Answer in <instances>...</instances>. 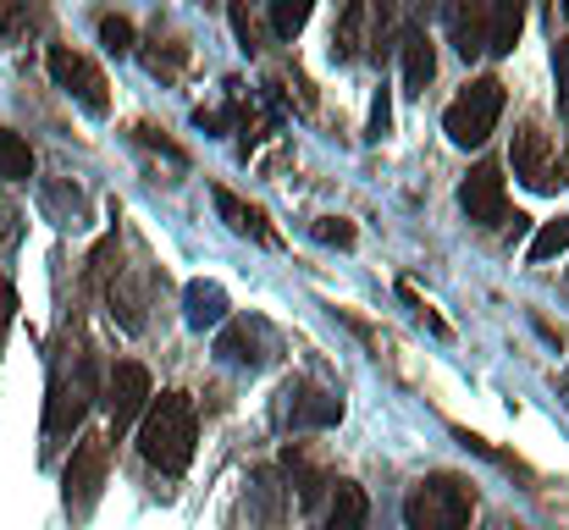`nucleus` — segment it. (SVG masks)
I'll return each instance as SVG.
<instances>
[{
	"label": "nucleus",
	"mask_w": 569,
	"mask_h": 530,
	"mask_svg": "<svg viewBox=\"0 0 569 530\" xmlns=\"http://www.w3.org/2000/svg\"><path fill=\"white\" fill-rule=\"evenodd\" d=\"M193 442H199V414H193L189 392L150 398V409L139 414V453H144V464L161 470V476H183L193 464Z\"/></svg>",
	"instance_id": "obj_1"
},
{
	"label": "nucleus",
	"mask_w": 569,
	"mask_h": 530,
	"mask_svg": "<svg viewBox=\"0 0 569 530\" xmlns=\"http://www.w3.org/2000/svg\"><path fill=\"white\" fill-rule=\"evenodd\" d=\"M470 520H476V487L453 470L420 476L403 498V526L409 530H470Z\"/></svg>",
	"instance_id": "obj_2"
},
{
	"label": "nucleus",
	"mask_w": 569,
	"mask_h": 530,
	"mask_svg": "<svg viewBox=\"0 0 569 530\" xmlns=\"http://www.w3.org/2000/svg\"><path fill=\"white\" fill-rule=\"evenodd\" d=\"M100 398V359L94 353H78V364H61L50 370V403H44V437L61 442L83 426L89 403Z\"/></svg>",
	"instance_id": "obj_3"
},
{
	"label": "nucleus",
	"mask_w": 569,
	"mask_h": 530,
	"mask_svg": "<svg viewBox=\"0 0 569 530\" xmlns=\"http://www.w3.org/2000/svg\"><path fill=\"white\" fill-rule=\"evenodd\" d=\"M106 476H111V437L83 431V437L72 442L67 470H61V503H67V520H72V526H83V520L100 509Z\"/></svg>",
	"instance_id": "obj_4"
},
{
	"label": "nucleus",
	"mask_w": 569,
	"mask_h": 530,
	"mask_svg": "<svg viewBox=\"0 0 569 530\" xmlns=\"http://www.w3.org/2000/svg\"><path fill=\"white\" fill-rule=\"evenodd\" d=\"M498 122H503V83H498V78H470V83L453 94V106L442 111V133H448L459 150H481V144L498 133Z\"/></svg>",
	"instance_id": "obj_5"
},
{
	"label": "nucleus",
	"mask_w": 569,
	"mask_h": 530,
	"mask_svg": "<svg viewBox=\"0 0 569 530\" xmlns=\"http://www.w3.org/2000/svg\"><path fill=\"white\" fill-rule=\"evenodd\" d=\"M509 167H515V177H520L526 188H537V193L569 188V161H565V150H559V139L542 128V117H526V122L515 128Z\"/></svg>",
	"instance_id": "obj_6"
},
{
	"label": "nucleus",
	"mask_w": 569,
	"mask_h": 530,
	"mask_svg": "<svg viewBox=\"0 0 569 530\" xmlns=\"http://www.w3.org/2000/svg\"><path fill=\"white\" fill-rule=\"evenodd\" d=\"M44 67H50V83H56L78 111H89V117H111V78H106L89 56H78V50H67V44H50Z\"/></svg>",
	"instance_id": "obj_7"
},
{
	"label": "nucleus",
	"mask_w": 569,
	"mask_h": 530,
	"mask_svg": "<svg viewBox=\"0 0 569 530\" xmlns=\"http://www.w3.org/2000/svg\"><path fill=\"white\" fill-rule=\"evenodd\" d=\"M338 420H343V398H338L332 387L305 381V376H293V381L282 387V398H277V426H282V431H327V426H338Z\"/></svg>",
	"instance_id": "obj_8"
},
{
	"label": "nucleus",
	"mask_w": 569,
	"mask_h": 530,
	"mask_svg": "<svg viewBox=\"0 0 569 530\" xmlns=\"http://www.w3.org/2000/svg\"><path fill=\"white\" fill-rule=\"evenodd\" d=\"M100 398H106V409H111V437H122V431L150 409L156 381H150V370H144L139 359H122V364H111V376H106Z\"/></svg>",
	"instance_id": "obj_9"
},
{
	"label": "nucleus",
	"mask_w": 569,
	"mask_h": 530,
	"mask_svg": "<svg viewBox=\"0 0 569 530\" xmlns=\"http://www.w3.org/2000/svg\"><path fill=\"white\" fill-rule=\"evenodd\" d=\"M459 210H465L476 227H503V221H509V188H503L498 161L470 167V177L459 182Z\"/></svg>",
	"instance_id": "obj_10"
},
{
	"label": "nucleus",
	"mask_w": 569,
	"mask_h": 530,
	"mask_svg": "<svg viewBox=\"0 0 569 530\" xmlns=\"http://www.w3.org/2000/svg\"><path fill=\"white\" fill-rule=\"evenodd\" d=\"M271 353H277V338H271V327H266L260 316L221 321V332H216V359L243 364V370H260V364H271Z\"/></svg>",
	"instance_id": "obj_11"
},
{
	"label": "nucleus",
	"mask_w": 569,
	"mask_h": 530,
	"mask_svg": "<svg viewBox=\"0 0 569 530\" xmlns=\"http://www.w3.org/2000/svg\"><path fill=\"white\" fill-rule=\"evenodd\" d=\"M210 204H216V216L238 232V238H254V243H266V249H277V227L266 221V210L260 204H249V199H238L232 188H210Z\"/></svg>",
	"instance_id": "obj_12"
},
{
	"label": "nucleus",
	"mask_w": 569,
	"mask_h": 530,
	"mask_svg": "<svg viewBox=\"0 0 569 530\" xmlns=\"http://www.w3.org/2000/svg\"><path fill=\"white\" fill-rule=\"evenodd\" d=\"M398 56H403V89H409V94H426V89H431V78H437L431 33H426V28H415V22H403V33H398Z\"/></svg>",
	"instance_id": "obj_13"
},
{
	"label": "nucleus",
	"mask_w": 569,
	"mask_h": 530,
	"mask_svg": "<svg viewBox=\"0 0 569 530\" xmlns=\"http://www.w3.org/2000/svg\"><path fill=\"white\" fill-rule=\"evenodd\" d=\"M371 44V6L366 0H343L338 22H332V61H360Z\"/></svg>",
	"instance_id": "obj_14"
},
{
	"label": "nucleus",
	"mask_w": 569,
	"mask_h": 530,
	"mask_svg": "<svg viewBox=\"0 0 569 530\" xmlns=\"http://www.w3.org/2000/svg\"><path fill=\"white\" fill-rule=\"evenodd\" d=\"M366 526H371V498H366V487H355V481H332V487H327L321 530H366Z\"/></svg>",
	"instance_id": "obj_15"
},
{
	"label": "nucleus",
	"mask_w": 569,
	"mask_h": 530,
	"mask_svg": "<svg viewBox=\"0 0 569 530\" xmlns=\"http://www.w3.org/2000/svg\"><path fill=\"white\" fill-rule=\"evenodd\" d=\"M448 39L465 61L487 56V11L481 0H448Z\"/></svg>",
	"instance_id": "obj_16"
},
{
	"label": "nucleus",
	"mask_w": 569,
	"mask_h": 530,
	"mask_svg": "<svg viewBox=\"0 0 569 530\" xmlns=\"http://www.w3.org/2000/svg\"><path fill=\"white\" fill-rule=\"evenodd\" d=\"M487 11V56H515L526 33V0H481Z\"/></svg>",
	"instance_id": "obj_17"
},
{
	"label": "nucleus",
	"mask_w": 569,
	"mask_h": 530,
	"mask_svg": "<svg viewBox=\"0 0 569 530\" xmlns=\"http://www.w3.org/2000/svg\"><path fill=\"white\" fill-rule=\"evenodd\" d=\"M282 476L293 481L299 503H321V498H327V487H332V476L305 453V442H288V448H282Z\"/></svg>",
	"instance_id": "obj_18"
},
{
	"label": "nucleus",
	"mask_w": 569,
	"mask_h": 530,
	"mask_svg": "<svg viewBox=\"0 0 569 530\" xmlns=\"http://www.w3.org/2000/svg\"><path fill=\"white\" fill-rule=\"evenodd\" d=\"M227 288L221 282H204V277H193L189 288H183V316H189L193 332H204V327H221L227 321Z\"/></svg>",
	"instance_id": "obj_19"
},
{
	"label": "nucleus",
	"mask_w": 569,
	"mask_h": 530,
	"mask_svg": "<svg viewBox=\"0 0 569 530\" xmlns=\"http://www.w3.org/2000/svg\"><path fill=\"white\" fill-rule=\"evenodd\" d=\"M139 56H144L150 78H161V83H172V78L189 67V44H183V39H161V33H156V39H150Z\"/></svg>",
	"instance_id": "obj_20"
},
{
	"label": "nucleus",
	"mask_w": 569,
	"mask_h": 530,
	"mask_svg": "<svg viewBox=\"0 0 569 530\" xmlns=\"http://www.w3.org/2000/svg\"><path fill=\"white\" fill-rule=\"evenodd\" d=\"M33 177V150L22 133L0 128V182H28Z\"/></svg>",
	"instance_id": "obj_21"
},
{
	"label": "nucleus",
	"mask_w": 569,
	"mask_h": 530,
	"mask_svg": "<svg viewBox=\"0 0 569 530\" xmlns=\"http://www.w3.org/2000/svg\"><path fill=\"white\" fill-rule=\"evenodd\" d=\"M565 249H569V210H565V216H553V221H542V227H537V238H531L526 260H531V266H548V260H559Z\"/></svg>",
	"instance_id": "obj_22"
},
{
	"label": "nucleus",
	"mask_w": 569,
	"mask_h": 530,
	"mask_svg": "<svg viewBox=\"0 0 569 530\" xmlns=\"http://www.w3.org/2000/svg\"><path fill=\"white\" fill-rule=\"evenodd\" d=\"M266 11H271V33L277 39H299V28L310 22L316 0H266Z\"/></svg>",
	"instance_id": "obj_23"
},
{
	"label": "nucleus",
	"mask_w": 569,
	"mask_h": 530,
	"mask_svg": "<svg viewBox=\"0 0 569 530\" xmlns=\"http://www.w3.org/2000/svg\"><path fill=\"white\" fill-rule=\"evenodd\" d=\"M100 44H106L111 56H128V50H139V28H133L122 11H106V17H100Z\"/></svg>",
	"instance_id": "obj_24"
},
{
	"label": "nucleus",
	"mask_w": 569,
	"mask_h": 530,
	"mask_svg": "<svg viewBox=\"0 0 569 530\" xmlns=\"http://www.w3.org/2000/svg\"><path fill=\"white\" fill-rule=\"evenodd\" d=\"M310 238H316V243H327V249H355V238H360V232H355V221H349V216H316V221H310Z\"/></svg>",
	"instance_id": "obj_25"
},
{
	"label": "nucleus",
	"mask_w": 569,
	"mask_h": 530,
	"mask_svg": "<svg viewBox=\"0 0 569 530\" xmlns=\"http://www.w3.org/2000/svg\"><path fill=\"white\" fill-rule=\"evenodd\" d=\"M227 11H232V33H238L243 56H260V28H254V17H249V0H227Z\"/></svg>",
	"instance_id": "obj_26"
},
{
	"label": "nucleus",
	"mask_w": 569,
	"mask_h": 530,
	"mask_svg": "<svg viewBox=\"0 0 569 530\" xmlns=\"http://www.w3.org/2000/svg\"><path fill=\"white\" fill-rule=\"evenodd\" d=\"M133 144H144V150H161V156H167L172 167H189V156H183V144H172V139H161V133H156L150 122H139V128H133Z\"/></svg>",
	"instance_id": "obj_27"
},
{
	"label": "nucleus",
	"mask_w": 569,
	"mask_h": 530,
	"mask_svg": "<svg viewBox=\"0 0 569 530\" xmlns=\"http://www.w3.org/2000/svg\"><path fill=\"white\" fill-rule=\"evenodd\" d=\"M553 89H559V122H569V39H553Z\"/></svg>",
	"instance_id": "obj_28"
},
{
	"label": "nucleus",
	"mask_w": 569,
	"mask_h": 530,
	"mask_svg": "<svg viewBox=\"0 0 569 530\" xmlns=\"http://www.w3.org/2000/svg\"><path fill=\"white\" fill-rule=\"evenodd\" d=\"M11 321H17V288L0 277V349H6V338H11Z\"/></svg>",
	"instance_id": "obj_29"
},
{
	"label": "nucleus",
	"mask_w": 569,
	"mask_h": 530,
	"mask_svg": "<svg viewBox=\"0 0 569 530\" xmlns=\"http://www.w3.org/2000/svg\"><path fill=\"white\" fill-rule=\"evenodd\" d=\"M387 128H392V94H387V83H381L377 106H371V139H387Z\"/></svg>",
	"instance_id": "obj_30"
},
{
	"label": "nucleus",
	"mask_w": 569,
	"mask_h": 530,
	"mask_svg": "<svg viewBox=\"0 0 569 530\" xmlns=\"http://www.w3.org/2000/svg\"><path fill=\"white\" fill-rule=\"evenodd\" d=\"M431 17H448V0H409V22L426 28Z\"/></svg>",
	"instance_id": "obj_31"
},
{
	"label": "nucleus",
	"mask_w": 569,
	"mask_h": 530,
	"mask_svg": "<svg viewBox=\"0 0 569 530\" xmlns=\"http://www.w3.org/2000/svg\"><path fill=\"white\" fill-rule=\"evenodd\" d=\"M11 28H17V6L0 0V39H11Z\"/></svg>",
	"instance_id": "obj_32"
},
{
	"label": "nucleus",
	"mask_w": 569,
	"mask_h": 530,
	"mask_svg": "<svg viewBox=\"0 0 569 530\" xmlns=\"http://www.w3.org/2000/svg\"><path fill=\"white\" fill-rule=\"evenodd\" d=\"M559 398L569 403V364H565V376H559Z\"/></svg>",
	"instance_id": "obj_33"
},
{
	"label": "nucleus",
	"mask_w": 569,
	"mask_h": 530,
	"mask_svg": "<svg viewBox=\"0 0 569 530\" xmlns=\"http://www.w3.org/2000/svg\"><path fill=\"white\" fill-rule=\"evenodd\" d=\"M565 17H569V0H565Z\"/></svg>",
	"instance_id": "obj_34"
}]
</instances>
